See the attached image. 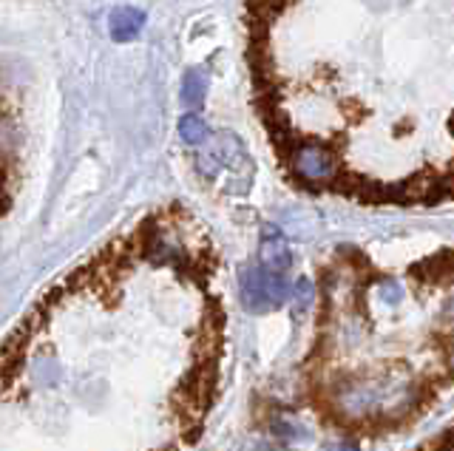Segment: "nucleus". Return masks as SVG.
Returning <instances> with one entry per match:
<instances>
[{"mask_svg":"<svg viewBox=\"0 0 454 451\" xmlns=\"http://www.w3.org/2000/svg\"><path fill=\"white\" fill-rule=\"evenodd\" d=\"M142 23H145V18L137 9H114L108 18V29L117 40H131L142 29Z\"/></svg>","mask_w":454,"mask_h":451,"instance_id":"39448f33","label":"nucleus"},{"mask_svg":"<svg viewBox=\"0 0 454 451\" xmlns=\"http://www.w3.org/2000/svg\"><path fill=\"white\" fill-rule=\"evenodd\" d=\"M290 299V281L284 273H267L262 267H247L241 273V301L253 313H267Z\"/></svg>","mask_w":454,"mask_h":451,"instance_id":"f03ea898","label":"nucleus"},{"mask_svg":"<svg viewBox=\"0 0 454 451\" xmlns=\"http://www.w3.org/2000/svg\"><path fill=\"white\" fill-rule=\"evenodd\" d=\"M179 131H182V136H184V143H193V145H199V143H202V139L207 136L205 122L199 120L196 114L184 117V120L179 122Z\"/></svg>","mask_w":454,"mask_h":451,"instance_id":"0eeeda50","label":"nucleus"},{"mask_svg":"<svg viewBox=\"0 0 454 451\" xmlns=\"http://www.w3.org/2000/svg\"><path fill=\"white\" fill-rule=\"evenodd\" d=\"M182 100H184V105H191V108L202 105V100H205V72H202V68H191V72L184 74Z\"/></svg>","mask_w":454,"mask_h":451,"instance_id":"423d86ee","label":"nucleus"},{"mask_svg":"<svg viewBox=\"0 0 454 451\" xmlns=\"http://www.w3.org/2000/svg\"><path fill=\"white\" fill-rule=\"evenodd\" d=\"M312 295H316V290H312V284L307 278H301L295 284V307L298 309H307L309 307V301H312Z\"/></svg>","mask_w":454,"mask_h":451,"instance_id":"6e6552de","label":"nucleus"},{"mask_svg":"<svg viewBox=\"0 0 454 451\" xmlns=\"http://www.w3.org/2000/svg\"><path fill=\"white\" fill-rule=\"evenodd\" d=\"M293 167L295 174L304 182H312V185H333L338 179V165L330 151H324L318 145H304L293 153Z\"/></svg>","mask_w":454,"mask_h":451,"instance_id":"7ed1b4c3","label":"nucleus"},{"mask_svg":"<svg viewBox=\"0 0 454 451\" xmlns=\"http://www.w3.org/2000/svg\"><path fill=\"white\" fill-rule=\"evenodd\" d=\"M326 451H358V446H352V443H335V446H330Z\"/></svg>","mask_w":454,"mask_h":451,"instance_id":"1a4fd4ad","label":"nucleus"},{"mask_svg":"<svg viewBox=\"0 0 454 451\" xmlns=\"http://www.w3.org/2000/svg\"><path fill=\"white\" fill-rule=\"evenodd\" d=\"M415 403V386L397 377H366L340 386L335 406L347 417H375V415H406Z\"/></svg>","mask_w":454,"mask_h":451,"instance_id":"f257e3e1","label":"nucleus"},{"mask_svg":"<svg viewBox=\"0 0 454 451\" xmlns=\"http://www.w3.org/2000/svg\"><path fill=\"white\" fill-rule=\"evenodd\" d=\"M259 261H262V270H267V273H284L290 267L293 256H290L287 238H284L276 228H264Z\"/></svg>","mask_w":454,"mask_h":451,"instance_id":"20e7f679","label":"nucleus"}]
</instances>
